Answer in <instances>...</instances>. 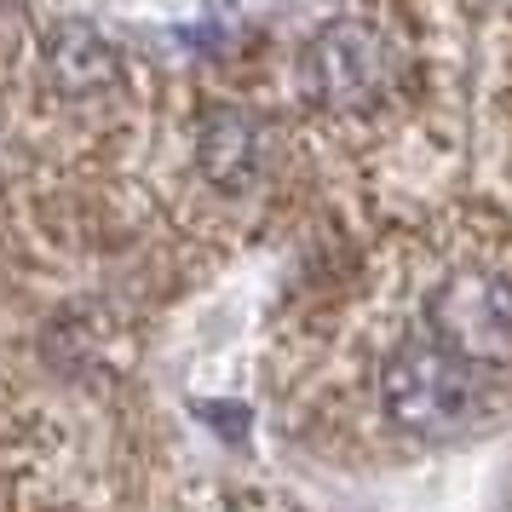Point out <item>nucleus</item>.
<instances>
[{
  "label": "nucleus",
  "mask_w": 512,
  "mask_h": 512,
  "mask_svg": "<svg viewBox=\"0 0 512 512\" xmlns=\"http://www.w3.org/2000/svg\"><path fill=\"white\" fill-rule=\"evenodd\" d=\"M305 87L328 110H374L397 87V52L363 18H334L305 47Z\"/></svg>",
  "instance_id": "3"
},
{
  "label": "nucleus",
  "mask_w": 512,
  "mask_h": 512,
  "mask_svg": "<svg viewBox=\"0 0 512 512\" xmlns=\"http://www.w3.org/2000/svg\"><path fill=\"white\" fill-rule=\"evenodd\" d=\"M432 340L472 374L512 369V282L495 271H449L432 288Z\"/></svg>",
  "instance_id": "2"
},
{
  "label": "nucleus",
  "mask_w": 512,
  "mask_h": 512,
  "mask_svg": "<svg viewBox=\"0 0 512 512\" xmlns=\"http://www.w3.org/2000/svg\"><path fill=\"white\" fill-rule=\"evenodd\" d=\"M380 392H386V415L415 438H455L484 415L478 374L455 363L438 340H403L386 357Z\"/></svg>",
  "instance_id": "1"
},
{
  "label": "nucleus",
  "mask_w": 512,
  "mask_h": 512,
  "mask_svg": "<svg viewBox=\"0 0 512 512\" xmlns=\"http://www.w3.org/2000/svg\"><path fill=\"white\" fill-rule=\"evenodd\" d=\"M41 70L64 98H98L121 81V52L104 41V29L87 18H64L52 24V35L41 41Z\"/></svg>",
  "instance_id": "4"
},
{
  "label": "nucleus",
  "mask_w": 512,
  "mask_h": 512,
  "mask_svg": "<svg viewBox=\"0 0 512 512\" xmlns=\"http://www.w3.org/2000/svg\"><path fill=\"white\" fill-rule=\"evenodd\" d=\"M196 156H202V173H208L219 190H248L271 162V133L254 110H236V104H219L202 116V139H196Z\"/></svg>",
  "instance_id": "5"
},
{
  "label": "nucleus",
  "mask_w": 512,
  "mask_h": 512,
  "mask_svg": "<svg viewBox=\"0 0 512 512\" xmlns=\"http://www.w3.org/2000/svg\"><path fill=\"white\" fill-rule=\"evenodd\" d=\"M213 6V18H219V24H259V18H271V12H277L282 0H208Z\"/></svg>",
  "instance_id": "6"
}]
</instances>
